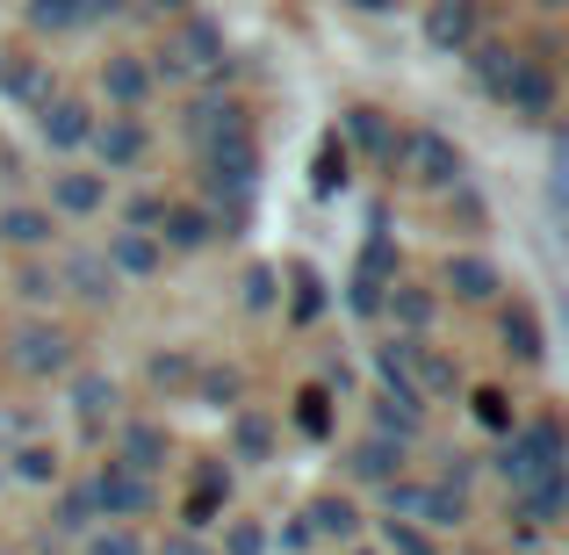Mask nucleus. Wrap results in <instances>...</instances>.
I'll list each match as a JSON object with an SVG mask.
<instances>
[{
  "label": "nucleus",
  "mask_w": 569,
  "mask_h": 555,
  "mask_svg": "<svg viewBox=\"0 0 569 555\" xmlns=\"http://www.w3.org/2000/svg\"><path fill=\"white\" fill-rule=\"evenodd\" d=\"M469 412L483 418L490 433H512V418H519V412H512V397H505V389H469Z\"/></svg>",
  "instance_id": "47"
},
{
  "label": "nucleus",
  "mask_w": 569,
  "mask_h": 555,
  "mask_svg": "<svg viewBox=\"0 0 569 555\" xmlns=\"http://www.w3.org/2000/svg\"><path fill=\"white\" fill-rule=\"evenodd\" d=\"M303 527H310V542H318V548H353L368 534V513L347 498V490H318V498L303 505Z\"/></svg>",
  "instance_id": "23"
},
{
  "label": "nucleus",
  "mask_w": 569,
  "mask_h": 555,
  "mask_svg": "<svg viewBox=\"0 0 569 555\" xmlns=\"http://www.w3.org/2000/svg\"><path fill=\"white\" fill-rule=\"evenodd\" d=\"M339 462H347V484H361V490H382L389 476H403V469H411V447H403L397 433H376V426H361L347 447H339Z\"/></svg>",
  "instance_id": "13"
},
{
  "label": "nucleus",
  "mask_w": 569,
  "mask_h": 555,
  "mask_svg": "<svg viewBox=\"0 0 569 555\" xmlns=\"http://www.w3.org/2000/svg\"><path fill=\"white\" fill-rule=\"evenodd\" d=\"M8 361H14L22 383H66V375L80 368V339H72L66 325L43 310V318H22L8 333Z\"/></svg>",
  "instance_id": "5"
},
{
  "label": "nucleus",
  "mask_w": 569,
  "mask_h": 555,
  "mask_svg": "<svg viewBox=\"0 0 569 555\" xmlns=\"http://www.w3.org/2000/svg\"><path fill=\"white\" fill-rule=\"evenodd\" d=\"M66 404H72V418H80L87 440H101V433L123 418V383H116L109 368H72L66 375Z\"/></svg>",
  "instance_id": "15"
},
{
  "label": "nucleus",
  "mask_w": 569,
  "mask_h": 555,
  "mask_svg": "<svg viewBox=\"0 0 569 555\" xmlns=\"http://www.w3.org/2000/svg\"><path fill=\"white\" fill-rule=\"evenodd\" d=\"M0 95H8L14 109H37V101L51 95V72H43V58L22 51V43H0Z\"/></svg>",
  "instance_id": "31"
},
{
  "label": "nucleus",
  "mask_w": 569,
  "mask_h": 555,
  "mask_svg": "<svg viewBox=\"0 0 569 555\" xmlns=\"http://www.w3.org/2000/svg\"><path fill=\"white\" fill-rule=\"evenodd\" d=\"M490 469H498V484H505V490L533 484L541 469H569L562 418H556V412H527V418H512V433H505L498 455H490Z\"/></svg>",
  "instance_id": "1"
},
{
  "label": "nucleus",
  "mask_w": 569,
  "mask_h": 555,
  "mask_svg": "<svg viewBox=\"0 0 569 555\" xmlns=\"http://www.w3.org/2000/svg\"><path fill=\"white\" fill-rule=\"evenodd\" d=\"M260 167H267V152H260V138H252V123H238V130H223V138L202 145V188L252 195L260 188Z\"/></svg>",
  "instance_id": "7"
},
{
  "label": "nucleus",
  "mask_w": 569,
  "mask_h": 555,
  "mask_svg": "<svg viewBox=\"0 0 569 555\" xmlns=\"http://www.w3.org/2000/svg\"><path fill=\"white\" fill-rule=\"evenodd\" d=\"M144 66H152V80H194V72L223 80V72H231V37H223V22H209V14L194 8V14L173 22V37L159 43Z\"/></svg>",
  "instance_id": "3"
},
{
  "label": "nucleus",
  "mask_w": 569,
  "mask_h": 555,
  "mask_svg": "<svg viewBox=\"0 0 569 555\" xmlns=\"http://www.w3.org/2000/svg\"><path fill=\"white\" fill-rule=\"evenodd\" d=\"M541 8H548V14H562V8H569V0H541Z\"/></svg>",
  "instance_id": "56"
},
{
  "label": "nucleus",
  "mask_w": 569,
  "mask_h": 555,
  "mask_svg": "<svg viewBox=\"0 0 569 555\" xmlns=\"http://www.w3.org/2000/svg\"><path fill=\"white\" fill-rule=\"evenodd\" d=\"M87 22H116V14H130V0H80Z\"/></svg>",
  "instance_id": "52"
},
{
  "label": "nucleus",
  "mask_w": 569,
  "mask_h": 555,
  "mask_svg": "<svg viewBox=\"0 0 569 555\" xmlns=\"http://www.w3.org/2000/svg\"><path fill=\"white\" fill-rule=\"evenodd\" d=\"M209 542H217V555H274V534L260 513H223Z\"/></svg>",
  "instance_id": "38"
},
{
  "label": "nucleus",
  "mask_w": 569,
  "mask_h": 555,
  "mask_svg": "<svg viewBox=\"0 0 569 555\" xmlns=\"http://www.w3.org/2000/svg\"><path fill=\"white\" fill-rule=\"evenodd\" d=\"M80 542H87V555H152V534H144V527H116V519L87 527Z\"/></svg>",
  "instance_id": "43"
},
{
  "label": "nucleus",
  "mask_w": 569,
  "mask_h": 555,
  "mask_svg": "<svg viewBox=\"0 0 569 555\" xmlns=\"http://www.w3.org/2000/svg\"><path fill=\"white\" fill-rule=\"evenodd\" d=\"M505 267L490 260V252H447V267H440V296H455V304H469V310H483V304H505Z\"/></svg>",
  "instance_id": "17"
},
{
  "label": "nucleus",
  "mask_w": 569,
  "mask_h": 555,
  "mask_svg": "<svg viewBox=\"0 0 569 555\" xmlns=\"http://www.w3.org/2000/svg\"><path fill=\"white\" fill-rule=\"evenodd\" d=\"M318 318H325V275L289 267V325H318Z\"/></svg>",
  "instance_id": "42"
},
{
  "label": "nucleus",
  "mask_w": 569,
  "mask_h": 555,
  "mask_svg": "<svg viewBox=\"0 0 569 555\" xmlns=\"http://www.w3.org/2000/svg\"><path fill=\"white\" fill-rule=\"evenodd\" d=\"M498 101L519 116V123H556V101H562L556 66H548V58H527V51H519V66H512V80L498 87Z\"/></svg>",
  "instance_id": "16"
},
{
  "label": "nucleus",
  "mask_w": 569,
  "mask_h": 555,
  "mask_svg": "<svg viewBox=\"0 0 569 555\" xmlns=\"http://www.w3.org/2000/svg\"><path fill=\"white\" fill-rule=\"evenodd\" d=\"M476 462H483V455H447V462H440V484L469 490V484H476Z\"/></svg>",
  "instance_id": "51"
},
{
  "label": "nucleus",
  "mask_w": 569,
  "mask_h": 555,
  "mask_svg": "<svg viewBox=\"0 0 569 555\" xmlns=\"http://www.w3.org/2000/svg\"><path fill=\"white\" fill-rule=\"evenodd\" d=\"M58 231H66V224H58L43 202H0V246L8 252H51Z\"/></svg>",
  "instance_id": "30"
},
{
  "label": "nucleus",
  "mask_w": 569,
  "mask_h": 555,
  "mask_svg": "<svg viewBox=\"0 0 569 555\" xmlns=\"http://www.w3.org/2000/svg\"><path fill=\"white\" fill-rule=\"evenodd\" d=\"M152 238L167 246V260H188V252H209V246H217V217H209V202H188V195H173Z\"/></svg>",
  "instance_id": "24"
},
{
  "label": "nucleus",
  "mask_w": 569,
  "mask_h": 555,
  "mask_svg": "<svg viewBox=\"0 0 569 555\" xmlns=\"http://www.w3.org/2000/svg\"><path fill=\"white\" fill-rule=\"evenodd\" d=\"M376 548L382 555H447L440 548V534H426V527H418V519H376Z\"/></svg>",
  "instance_id": "39"
},
{
  "label": "nucleus",
  "mask_w": 569,
  "mask_h": 555,
  "mask_svg": "<svg viewBox=\"0 0 569 555\" xmlns=\"http://www.w3.org/2000/svg\"><path fill=\"white\" fill-rule=\"evenodd\" d=\"M223 513H231V469H223V462H202L194 484H188V498H181V527L188 534H209Z\"/></svg>",
  "instance_id": "29"
},
{
  "label": "nucleus",
  "mask_w": 569,
  "mask_h": 555,
  "mask_svg": "<svg viewBox=\"0 0 569 555\" xmlns=\"http://www.w3.org/2000/svg\"><path fill=\"white\" fill-rule=\"evenodd\" d=\"M382 513L389 519H418L426 534H461L476 519V498L469 490H455V484H440V476H389L382 484Z\"/></svg>",
  "instance_id": "2"
},
{
  "label": "nucleus",
  "mask_w": 569,
  "mask_h": 555,
  "mask_svg": "<svg viewBox=\"0 0 569 555\" xmlns=\"http://www.w3.org/2000/svg\"><path fill=\"white\" fill-rule=\"evenodd\" d=\"M339 555H382L376 542H353V548H339Z\"/></svg>",
  "instance_id": "55"
},
{
  "label": "nucleus",
  "mask_w": 569,
  "mask_h": 555,
  "mask_svg": "<svg viewBox=\"0 0 569 555\" xmlns=\"http://www.w3.org/2000/svg\"><path fill=\"white\" fill-rule=\"evenodd\" d=\"M0 462H8V484H29V490H51L66 476V447L43 440V433H22L14 447H0Z\"/></svg>",
  "instance_id": "28"
},
{
  "label": "nucleus",
  "mask_w": 569,
  "mask_h": 555,
  "mask_svg": "<svg viewBox=\"0 0 569 555\" xmlns=\"http://www.w3.org/2000/svg\"><path fill=\"white\" fill-rule=\"evenodd\" d=\"M14 296L29 304V318H43V310L58 304V275L51 267H22V275H14Z\"/></svg>",
  "instance_id": "46"
},
{
  "label": "nucleus",
  "mask_w": 569,
  "mask_h": 555,
  "mask_svg": "<svg viewBox=\"0 0 569 555\" xmlns=\"http://www.w3.org/2000/svg\"><path fill=\"white\" fill-rule=\"evenodd\" d=\"M152 8L167 14V22H181V14H194V8H202V0H152Z\"/></svg>",
  "instance_id": "53"
},
{
  "label": "nucleus",
  "mask_w": 569,
  "mask_h": 555,
  "mask_svg": "<svg viewBox=\"0 0 569 555\" xmlns=\"http://www.w3.org/2000/svg\"><path fill=\"white\" fill-rule=\"evenodd\" d=\"M22 22L29 37H72V29H87L80 0H22Z\"/></svg>",
  "instance_id": "40"
},
{
  "label": "nucleus",
  "mask_w": 569,
  "mask_h": 555,
  "mask_svg": "<svg viewBox=\"0 0 569 555\" xmlns=\"http://www.w3.org/2000/svg\"><path fill=\"white\" fill-rule=\"evenodd\" d=\"M440 304H447V296L426 289V281H389L376 318H389V333H397V339H432V325H440Z\"/></svg>",
  "instance_id": "22"
},
{
  "label": "nucleus",
  "mask_w": 569,
  "mask_h": 555,
  "mask_svg": "<svg viewBox=\"0 0 569 555\" xmlns=\"http://www.w3.org/2000/svg\"><path fill=\"white\" fill-rule=\"evenodd\" d=\"M246 123V101H231V95H194L188 109H181V138L202 152L209 138H223V130H238Z\"/></svg>",
  "instance_id": "32"
},
{
  "label": "nucleus",
  "mask_w": 569,
  "mask_h": 555,
  "mask_svg": "<svg viewBox=\"0 0 569 555\" xmlns=\"http://www.w3.org/2000/svg\"><path fill=\"white\" fill-rule=\"evenodd\" d=\"M87 152H94V174H109V181H116V174H144V159H152V123L109 109V116H94Z\"/></svg>",
  "instance_id": "8"
},
{
  "label": "nucleus",
  "mask_w": 569,
  "mask_h": 555,
  "mask_svg": "<svg viewBox=\"0 0 569 555\" xmlns=\"http://www.w3.org/2000/svg\"><path fill=\"white\" fill-rule=\"evenodd\" d=\"M94 87H101L109 109L138 116L144 101H152V66H144V51H109V58H101V72H94Z\"/></svg>",
  "instance_id": "26"
},
{
  "label": "nucleus",
  "mask_w": 569,
  "mask_h": 555,
  "mask_svg": "<svg viewBox=\"0 0 569 555\" xmlns=\"http://www.w3.org/2000/svg\"><path fill=\"white\" fill-rule=\"evenodd\" d=\"M267 534H274V555H310V548H318V542H310V527H303V513L267 519Z\"/></svg>",
  "instance_id": "48"
},
{
  "label": "nucleus",
  "mask_w": 569,
  "mask_h": 555,
  "mask_svg": "<svg viewBox=\"0 0 569 555\" xmlns=\"http://www.w3.org/2000/svg\"><path fill=\"white\" fill-rule=\"evenodd\" d=\"M411 389L426 397V412H440V404H455L461 389V361L447 347H432V339H411Z\"/></svg>",
  "instance_id": "27"
},
{
  "label": "nucleus",
  "mask_w": 569,
  "mask_h": 555,
  "mask_svg": "<svg viewBox=\"0 0 569 555\" xmlns=\"http://www.w3.org/2000/svg\"><path fill=\"white\" fill-rule=\"evenodd\" d=\"M397 174L426 195H447L455 181H469V159H461V145L447 138V130L418 123V130H403V145H397Z\"/></svg>",
  "instance_id": "6"
},
{
  "label": "nucleus",
  "mask_w": 569,
  "mask_h": 555,
  "mask_svg": "<svg viewBox=\"0 0 569 555\" xmlns=\"http://www.w3.org/2000/svg\"><path fill=\"white\" fill-rule=\"evenodd\" d=\"M0 484H8V462H0Z\"/></svg>",
  "instance_id": "57"
},
{
  "label": "nucleus",
  "mask_w": 569,
  "mask_h": 555,
  "mask_svg": "<svg viewBox=\"0 0 569 555\" xmlns=\"http://www.w3.org/2000/svg\"><path fill=\"white\" fill-rule=\"evenodd\" d=\"M152 555H217V542H209V534H188V527H173L167 542H152Z\"/></svg>",
  "instance_id": "50"
},
{
  "label": "nucleus",
  "mask_w": 569,
  "mask_h": 555,
  "mask_svg": "<svg viewBox=\"0 0 569 555\" xmlns=\"http://www.w3.org/2000/svg\"><path fill=\"white\" fill-rule=\"evenodd\" d=\"M368 426L397 433L403 447H418V440H426V426H432V412H426V404H397V397H382V389H368Z\"/></svg>",
  "instance_id": "37"
},
{
  "label": "nucleus",
  "mask_w": 569,
  "mask_h": 555,
  "mask_svg": "<svg viewBox=\"0 0 569 555\" xmlns=\"http://www.w3.org/2000/svg\"><path fill=\"white\" fill-rule=\"evenodd\" d=\"M339 130H347V152H368L382 174H397V145H403V123H389V109H376V101H353L347 116H339Z\"/></svg>",
  "instance_id": "20"
},
{
  "label": "nucleus",
  "mask_w": 569,
  "mask_h": 555,
  "mask_svg": "<svg viewBox=\"0 0 569 555\" xmlns=\"http://www.w3.org/2000/svg\"><path fill=\"white\" fill-rule=\"evenodd\" d=\"M498 354L512 368H541L548 361V325H541V310H533L527 296H505L498 304Z\"/></svg>",
  "instance_id": "19"
},
{
  "label": "nucleus",
  "mask_w": 569,
  "mask_h": 555,
  "mask_svg": "<svg viewBox=\"0 0 569 555\" xmlns=\"http://www.w3.org/2000/svg\"><path fill=\"white\" fill-rule=\"evenodd\" d=\"M223 462H238V469H274L281 462V412L238 404V412L223 418Z\"/></svg>",
  "instance_id": "11"
},
{
  "label": "nucleus",
  "mask_w": 569,
  "mask_h": 555,
  "mask_svg": "<svg viewBox=\"0 0 569 555\" xmlns=\"http://www.w3.org/2000/svg\"><path fill=\"white\" fill-rule=\"evenodd\" d=\"M51 275H58V296H72V304H87V310H109L116 296H123V281L109 275L101 246H66Z\"/></svg>",
  "instance_id": "14"
},
{
  "label": "nucleus",
  "mask_w": 569,
  "mask_h": 555,
  "mask_svg": "<svg viewBox=\"0 0 569 555\" xmlns=\"http://www.w3.org/2000/svg\"><path fill=\"white\" fill-rule=\"evenodd\" d=\"M87 498H94V519H116V527H152V519L167 513V484L123 469L116 455H101L94 469H87Z\"/></svg>",
  "instance_id": "4"
},
{
  "label": "nucleus",
  "mask_w": 569,
  "mask_h": 555,
  "mask_svg": "<svg viewBox=\"0 0 569 555\" xmlns=\"http://www.w3.org/2000/svg\"><path fill=\"white\" fill-rule=\"evenodd\" d=\"M426 51L440 58H461L476 37H483V0H426Z\"/></svg>",
  "instance_id": "21"
},
{
  "label": "nucleus",
  "mask_w": 569,
  "mask_h": 555,
  "mask_svg": "<svg viewBox=\"0 0 569 555\" xmlns=\"http://www.w3.org/2000/svg\"><path fill=\"white\" fill-rule=\"evenodd\" d=\"M347 167H353V152L339 145V130H332V138L318 145V174H310V188H318V195H339V188H347Z\"/></svg>",
  "instance_id": "45"
},
{
  "label": "nucleus",
  "mask_w": 569,
  "mask_h": 555,
  "mask_svg": "<svg viewBox=\"0 0 569 555\" xmlns=\"http://www.w3.org/2000/svg\"><path fill=\"white\" fill-rule=\"evenodd\" d=\"M188 404H202V412H223V418H231L238 404H246V368L202 361V368H194V383H188Z\"/></svg>",
  "instance_id": "36"
},
{
  "label": "nucleus",
  "mask_w": 569,
  "mask_h": 555,
  "mask_svg": "<svg viewBox=\"0 0 569 555\" xmlns=\"http://www.w3.org/2000/svg\"><path fill=\"white\" fill-rule=\"evenodd\" d=\"M167 202H173L167 188H138V195H130L123 209H116V224H123V231H159V217H167Z\"/></svg>",
  "instance_id": "44"
},
{
  "label": "nucleus",
  "mask_w": 569,
  "mask_h": 555,
  "mask_svg": "<svg viewBox=\"0 0 569 555\" xmlns=\"http://www.w3.org/2000/svg\"><path fill=\"white\" fill-rule=\"evenodd\" d=\"M461 66H469L476 95H490V101H498V87L512 80V66H519V43H505V37H476L469 51H461Z\"/></svg>",
  "instance_id": "33"
},
{
  "label": "nucleus",
  "mask_w": 569,
  "mask_h": 555,
  "mask_svg": "<svg viewBox=\"0 0 569 555\" xmlns=\"http://www.w3.org/2000/svg\"><path fill=\"white\" fill-rule=\"evenodd\" d=\"M347 8H361V14H389L397 0H347Z\"/></svg>",
  "instance_id": "54"
},
{
  "label": "nucleus",
  "mask_w": 569,
  "mask_h": 555,
  "mask_svg": "<svg viewBox=\"0 0 569 555\" xmlns=\"http://www.w3.org/2000/svg\"><path fill=\"white\" fill-rule=\"evenodd\" d=\"M505 513H512L519 527H533V534H556L562 513H569V469H541L533 484L505 490Z\"/></svg>",
  "instance_id": "18"
},
{
  "label": "nucleus",
  "mask_w": 569,
  "mask_h": 555,
  "mask_svg": "<svg viewBox=\"0 0 569 555\" xmlns=\"http://www.w3.org/2000/svg\"><path fill=\"white\" fill-rule=\"evenodd\" d=\"M238 304H246L252 318H267V310H281V267L252 260L246 275H238Z\"/></svg>",
  "instance_id": "41"
},
{
  "label": "nucleus",
  "mask_w": 569,
  "mask_h": 555,
  "mask_svg": "<svg viewBox=\"0 0 569 555\" xmlns=\"http://www.w3.org/2000/svg\"><path fill=\"white\" fill-rule=\"evenodd\" d=\"M94 101H80V95H43L37 101V138H43V152H58V159H80L87 152V138H94Z\"/></svg>",
  "instance_id": "12"
},
{
  "label": "nucleus",
  "mask_w": 569,
  "mask_h": 555,
  "mask_svg": "<svg viewBox=\"0 0 569 555\" xmlns=\"http://www.w3.org/2000/svg\"><path fill=\"white\" fill-rule=\"evenodd\" d=\"M87 527H101L94 498H87V476H58V484H51V534H58V542H80Z\"/></svg>",
  "instance_id": "34"
},
{
  "label": "nucleus",
  "mask_w": 569,
  "mask_h": 555,
  "mask_svg": "<svg viewBox=\"0 0 569 555\" xmlns=\"http://www.w3.org/2000/svg\"><path fill=\"white\" fill-rule=\"evenodd\" d=\"M101 440H109V455L123 462V469H138V476H167V462H173V426L167 418H144V412H123Z\"/></svg>",
  "instance_id": "9"
},
{
  "label": "nucleus",
  "mask_w": 569,
  "mask_h": 555,
  "mask_svg": "<svg viewBox=\"0 0 569 555\" xmlns=\"http://www.w3.org/2000/svg\"><path fill=\"white\" fill-rule=\"evenodd\" d=\"M194 368H202V354H194V347H159L152 361H144V389H152V397H167V404H188Z\"/></svg>",
  "instance_id": "35"
},
{
  "label": "nucleus",
  "mask_w": 569,
  "mask_h": 555,
  "mask_svg": "<svg viewBox=\"0 0 569 555\" xmlns=\"http://www.w3.org/2000/svg\"><path fill=\"white\" fill-rule=\"evenodd\" d=\"M43 209H51L58 224H94L101 209H109V174L80 167V159L51 167V174H43Z\"/></svg>",
  "instance_id": "10"
},
{
  "label": "nucleus",
  "mask_w": 569,
  "mask_h": 555,
  "mask_svg": "<svg viewBox=\"0 0 569 555\" xmlns=\"http://www.w3.org/2000/svg\"><path fill=\"white\" fill-rule=\"evenodd\" d=\"M101 260H109L116 281H159L167 275V246H159L152 231H123V224L101 238Z\"/></svg>",
  "instance_id": "25"
},
{
  "label": "nucleus",
  "mask_w": 569,
  "mask_h": 555,
  "mask_svg": "<svg viewBox=\"0 0 569 555\" xmlns=\"http://www.w3.org/2000/svg\"><path fill=\"white\" fill-rule=\"evenodd\" d=\"M325 404H332L325 389H303V397H296V426H303L310 440H325V433H332V412H325Z\"/></svg>",
  "instance_id": "49"
}]
</instances>
